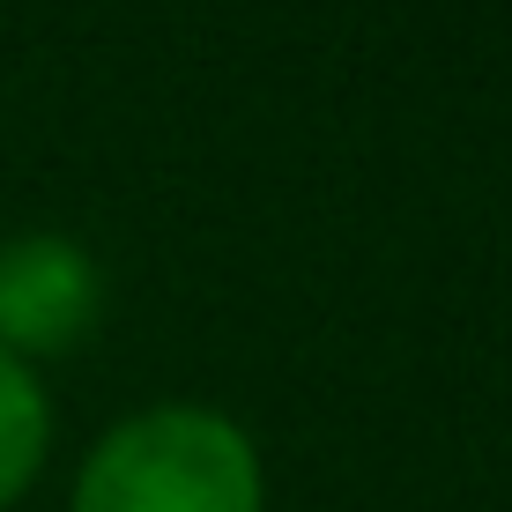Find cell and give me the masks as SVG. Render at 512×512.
Listing matches in <instances>:
<instances>
[{
  "mask_svg": "<svg viewBox=\"0 0 512 512\" xmlns=\"http://www.w3.org/2000/svg\"><path fill=\"white\" fill-rule=\"evenodd\" d=\"M268 475H260L253 438L216 409H141L90 446L75 475V512H260Z\"/></svg>",
  "mask_w": 512,
  "mask_h": 512,
  "instance_id": "cell-1",
  "label": "cell"
},
{
  "mask_svg": "<svg viewBox=\"0 0 512 512\" xmlns=\"http://www.w3.org/2000/svg\"><path fill=\"white\" fill-rule=\"evenodd\" d=\"M104 312V282L97 260L75 238H8L0 245V349L8 357H52V349H75Z\"/></svg>",
  "mask_w": 512,
  "mask_h": 512,
  "instance_id": "cell-2",
  "label": "cell"
},
{
  "mask_svg": "<svg viewBox=\"0 0 512 512\" xmlns=\"http://www.w3.org/2000/svg\"><path fill=\"white\" fill-rule=\"evenodd\" d=\"M45 446H52V409H45V386L23 357L0 349V512L23 498L45 468Z\"/></svg>",
  "mask_w": 512,
  "mask_h": 512,
  "instance_id": "cell-3",
  "label": "cell"
}]
</instances>
